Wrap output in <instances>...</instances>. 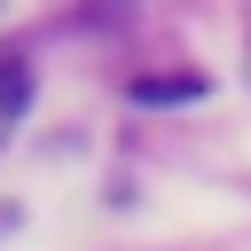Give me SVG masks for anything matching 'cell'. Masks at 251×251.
Instances as JSON below:
<instances>
[{
    "instance_id": "1",
    "label": "cell",
    "mask_w": 251,
    "mask_h": 251,
    "mask_svg": "<svg viewBox=\"0 0 251 251\" xmlns=\"http://www.w3.org/2000/svg\"><path fill=\"white\" fill-rule=\"evenodd\" d=\"M126 94H133V102H196L204 78H196V71H141Z\"/></svg>"
},
{
    "instance_id": "2",
    "label": "cell",
    "mask_w": 251,
    "mask_h": 251,
    "mask_svg": "<svg viewBox=\"0 0 251 251\" xmlns=\"http://www.w3.org/2000/svg\"><path fill=\"white\" fill-rule=\"evenodd\" d=\"M24 102H31V71L16 55H0V118H24Z\"/></svg>"
}]
</instances>
